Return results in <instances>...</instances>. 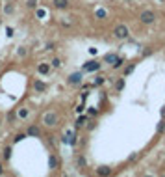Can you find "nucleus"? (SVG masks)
I'll list each match as a JSON object with an SVG mask.
<instances>
[{"mask_svg":"<svg viewBox=\"0 0 165 177\" xmlns=\"http://www.w3.org/2000/svg\"><path fill=\"white\" fill-rule=\"evenodd\" d=\"M139 21H141L143 24H152L154 21H156V13L150 11V9H145V11L139 13Z\"/></svg>","mask_w":165,"mask_h":177,"instance_id":"obj_1","label":"nucleus"},{"mask_svg":"<svg viewBox=\"0 0 165 177\" xmlns=\"http://www.w3.org/2000/svg\"><path fill=\"white\" fill-rule=\"evenodd\" d=\"M113 35H115L117 39H126L128 35H130V30H128L126 24H117V26H115V30H113Z\"/></svg>","mask_w":165,"mask_h":177,"instance_id":"obj_2","label":"nucleus"},{"mask_svg":"<svg viewBox=\"0 0 165 177\" xmlns=\"http://www.w3.org/2000/svg\"><path fill=\"white\" fill-rule=\"evenodd\" d=\"M43 123L47 125V127H54V125L58 123V114L56 112H47L43 116Z\"/></svg>","mask_w":165,"mask_h":177,"instance_id":"obj_3","label":"nucleus"},{"mask_svg":"<svg viewBox=\"0 0 165 177\" xmlns=\"http://www.w3.org/2000/svg\"><path fill=\"white\" fill-rule=\"evenodd\" d=\"M98 69H100V63L95 62V60L93 62H87L86 65H84V71H87V73H93V71H98Z\"/></svg>","mask_w":165,"mask_h":177,"instance_id":"obj_4","label":"nucleus"},{"mask_svg":"<svg viewBox=\"0 0 165 177\" xmlns=\"http://www.w3.org/2000/svg\"><path fill=\"white\" fill-rule=\"evenodd\" d=\"M67 82H69V84H80V82H82V73H72V75H69Z\"/></svg>","mask_w":165,"mask_h":177,"instance_id":"obj_5","label":"nucleus"},{"mask_svg":"<svg viewBox=\"0 0 165 177\" xmlns=\"http://www.w3.org/2000/svg\"><path fill=\"white\" fill-rule=\"evenodd\" d=\"M33 90H36V92H45V90H47V84L41 82V80H36V82H33Z\"/></svg>","mask_w":165,"mask_h":177,"instance_id":"obj_6","label":"nucleus"},{"mask_svg":"<svg viewBox=\"0 0 165 177\" xmlns=\"http://www.w3.org/2000/svg\"><path fill=\"white\" fill-rule=\"evenodd\" d=\"M37 71H39L41 75H48V73H50V65H48V63H39Z\"/></svg>","mask_w":165,"mask_h":177,"instance_id":"obj_7","label":"nucleus"},{"mask_svg":"<svg viewBox=\"0 0 165 177\" xmlns=\"http://www.w3.org/2000/svg\"><path fill=\"white\" fill-rule=\"evenodd\" d=\"M97 173L98 175H109V173H111V168H108V166H100V168H97Z\"/></svg>","mask_w":165,"mask_h":177,"instance_id":"obj_8","label":"nucleus"},{"mask_svg":"<svg viewBox=\"0 0 165 177\" xmlns=\"http://www.w3.org/2000/svg\"><path fill=\"white\" fill-rule=\"evenodd\" d=\"M54 6H56L58 9H65L69 6V2H67V0H54Z\"/></svg>","mask_w":165,"mask_h":177,"instance_id":"obj_9","label":"nucleus"},{"mask_svg":"<svg viewBox=\"0 0 165 177\" xmlns=\"http://www.w3.org/2000/svg\"><path fill=\"white\" fill-rule=\"evenodd\" d=\"M95 17H97V19H106L108 17V11H106V9H97V11H95Z\"/></svg>","mask_w":165,"mask_h":177,"instance_id":"obj_10","label":"nucleus"},{"mask_svg":"<svg viewBox=\"0 0 165 177\" xmlns=\"http://www.w3.org/2000/svg\"><path fill=\"white\" fill-rule=\"evenodd\" d=\"M115 60H117V54H106L104 56V62H108V63H113Z\"/></svg>","mask_w":165,"mask_h":177,"instance_id":"obj_11","label":"nucleus"},{"mask_svg":"<svg viewBox=\"0 0 165 177\" xmlns=\"http://www.w3.org/2000/svg\"><path fill=\"white\" fill-rule=\"evenodd\" d=\"M28 136H39V129L37 127H28Z\"/></svg>","mask_w":165,"mask_h":177,"instance_id":"obj_12","label":"nucleus"},{"mask_svg":"<svg viewBox=\"0 0 165 177\" xmlns=\"http://www.w3.org/2000/svg\"><path fill=\"white\" fill-rule=\"evenodd\" d=\"M19 118H21V119H26L28 118V108H21V110H19Z\"/></svg>","mask_w":165,"mask_h":177,"instance_id":"obj_13","label":"nucleus"},{"mask_svg":"<svg viewBox=\"0 0 165 177\" xmlns=\"http://www.w3.org/2000/svg\"><path fill=\"white\" fill-rule=\"evenodd\" d=\"M123 63H124V60H123V58H119V56H117V60H115V62H113L111 65H113V69H119V67H121V65H123Z\"/></svg>","mask_w":165,"mask_h":177,"instance_id":"obj_14","label":"nucleus"},{"mask_svg":"<svg viewBox=\"0 0 165 177\" xmlns=\"http://www.w3.org/2000/svg\"><path fill=\"white\" fill-rule=\"evenodd\" d=\"M13 4H6V6H4V13H6V15H11L13 13Z\"/></svg>","mask_w":165,"mask_h":177,"instance_id":"obj_15","label":"nucleus"},{"mask_svg":"<svg viewBox=\"0 0 165 177\" xmlns=\"http://www.w3.org/2000/svg\"><path fill=\"white\" fill-rule=\"evenodd\" d=\"M48 166H50V168H56V166H58V160H56V157H50V159H48Z\"/></svg>","mask_w":165,"mask_h":177,"instance_id":"obj_16","label":"nucleus"},{"mask_svg":"<svg viewBox=\"0 0 165 177\" xmlns=\"http://www.w3.org/2000/svg\"><path fill=\"white\" fill-rule=\"evenodd\" d=\"M86 119H87L86 116H82V118H78V119H76V127H82V125H86Z\"/></svg>","mask_w":165,"mask_h":177,"instance_id":"obj_17","label":"nucleus"},{"mask_svg":"<svg viewBox=\"0 0 165 177\" xmlns=\"http://www.w3.org/2000/svg\"><path fill=\"white\" fill-rule=\"evenodd\" d=\"M115 88H117V92H121V90H124V78H121V80H119Z\"/></svg>","mask_w":165,"mask_h":177,"instance_id":"obj_18","label":"nucleus"},{"mask_svg":"<svg viewBox=\"0 0 165 177\" xmlns=\"http://www.w3.org/2000/svg\"><path fill=\"white\" fill-rule=\"evenodd\" d=\"M52 67H61V60H59V58H54V60H52Z\"/></svg>","mask_w":165,"mask_h":177,"instance_id":"obj_19","label":"nucleus"},{"mask_svg":"<svg viewBox=\"0 0 165 177\" xmlns=\"http://www.w3.org/2000/svg\"><path fill=\"white\" fill-rule=\"evenodd\" d=\"M9 157H11V147H6V149H4V159H9Z\"/></svg>","mask_w":165,"mask_h":177,"instance_id":"obj_20","label":"nucleus"},{"mask_svg":"<svg viewBox=\"0 0 165 177\" xmlns=\"http://www.w3.org/2000/svg\"><path fill=\"white\" fill-rule=\"evenodd\" d=\"M43 17H47V11L45 9H37V19H43Z\"/></svg>","mask_w":165,"mask_h":177,"instance_id":"obj_21","label":"nucleus"},{"mask_svg":"<svg viewBox=\"0 0 165 177\" xmlns=\"http://www.w3.org/2000/svg\"><path fill=\"white\" fill-rule=\"evenodd\" d=\"M104 77H97V80H95V86H100V84H104Z\"/></svg>","mask_w":165,"mask_h":177,"instance_id":"obj_22","label":"nucleus"},{"mask_svg":"<svg viewBox=\"0 0 165 177\" xmlns=\"http://www.w3.org/2000/svg\"><path fill=\"white\" fill-rule=\"evenodd\" d=\"M26 6H28V8H36V6H37V0H28Z\"/></svg>","mask_w":165,"mask_h":177,"instance_id":"obj_23","label":"nucleus"},{"mask_svg":"<svg viewBox=\"0 0 165 177\" xmlns=\"http://www.w3.org/2000/svg\"><path fill=\"white\" fill-rule=\"evenodd\" d=\"M19 56H26V49H24V47H21V49H19Z\"/></svg>","mask_w":165,"mask_h":177,"instance_id":"obj_24","label":"nucleus"},{"mask_svg":"<svg viewBox=\"0 0 165 177\" xmlns=\"http://www.w3.org/2000/svg\"><path fill=\"white\" fill-rule=\"evenodd\" d=\"M132 71H134V65H128V67L124 69V75H130V73H132Z\"/></svg>","mask_w":165,"mask_h":177,"instance_id":"obj_25","label":"nucleus"},{"mask_svg":"<svg viewBox=\"0 0 165 177\" xmlns=\"http://www.w3.org/2000/svg\"><path fill=\"white\" fill-rule=\"evenodd\" d=\"M78 166H86V159H82V157H80V159H78Z\"/></svg>","mask_w":165,"mask_h":177,"instance_id":"obj_26","label":"nucleus"},{"mask_svg":"<svg viewBox=\"0 0 165 177\" xmlns=\"http://www.w3.org/2000/svg\"><path fill=\"white\" fill-rule=\"evenodd\" d=\"M97 112H98L97 108H89V116H97Z\"/></svg>","mask_w":165,"mask_h":177,"instance_id":"obj_27","label":"nucleus"},{"mask_svg":"<svg viewBox=\"0 0 165 177\" xmlns=\"http://www.w3.org/2000/svg\"><path fill=\"white\" fill-rule=\"evenodd\" d=\"M21 140H24V134H17L15 136V142H21Z\"/></svg>","mask_w":165,"mask_h":177,"instance_id":"obj_28","label":"nucleus"},{"mask_svg":"<svg viewBox=\"0 0 165 177\" xmlns=\"http://www.w3.org/2000/svg\"><path fill=\"white\" fill-rule=\"evenodd\" d=\"M45 50H54V43H48L47 47H45Z\"/></svg>","mask_w":165,"mask_h":177,"instance_id":"obj_29","label":"nucleus"},{"mask_svg":"<svg viewBox=\"0 0 165 177\" xmlns=\"http://www.w3.org/2000/svg\"><path fill=\"white\" fill-rule=\"evenodd\" d=\"M76 112H78V114H82V112H84V104H80V106H78V108H76Z\"/></svg>","mask_w":165,"mask_h":177,"instance_id":"obj_30","label":"nucleus"},{"mask_svg":"<svg viewBox=\"0 0 165 177\" xmlns=\"http://www.w3.org/2000/svg\"><path fill=\"white\" fill-rule=\"evenodd\" d=\"M6 32H8L9 37H11V35H13V28H6Z\"/></svg>","mask_w":165,"mask_h":177,"instance_id":"obj_31","label":"nucleus"},{"mask_svg":"<svg viewBox=\"0 0 165 177\" xmlns=\"http://www.w3.org/2000/svg\"><path fill=\"white\" fill-rule=\"evenodd\" d=\"M0 173H4V170H2V164H0Z\"/></svg>","mask_w":165,"mask_h":177,"instance_id":"obj_32","label":"nucleus"}]
</instances>
